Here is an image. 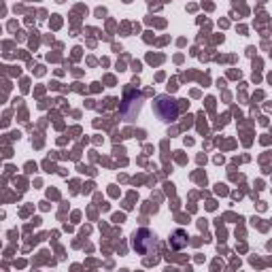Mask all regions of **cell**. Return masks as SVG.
I'll return each mask as SVG.
<instances>
[{
    "label": "cell",
    "mask_w": 272,
    "mask_h": 272,
    "mask_svg": "<svg viewBox=\"0 0 272 272\" xmlns=\"http://www.w3.org/2000/svg\"><path fill=\"white\" fill-rule=\"evenodd\" d=\"M185 245H187V234L183 232V230H176L174 238H172V247H174V249H181V247H185Z\"/></svg>",
    "instance_id": "3957f363"
},
{
    "label": "cell",
    "mask_w": 272,
    "mask_h": 272,
    "mask_svg": "<svg viewBox=\"0 0 272 272\" xmlns=\"http://www.w3.org/2000/svg\"><path fill=\"white\" fill-rule=\"evenodd\" d=\"M132 245L141 255H149L151 251L155 249V236L149 232V230H139V232L134 234Z\"/></svg>",
    "instance_id": "6da1fadb"
},
{
    "label": "cell",
    "mask_w": 272,
    "mask_h": 272,
    "mask_svg": "<svg viewBox=\"0 0 272 272\" xmlns=\"http://www.w3.org/2000/svg\"><path fill=\"white\" fill-rule=\"evenodd\" d=\"M155 113H158L160 119L172 121V119H176V102L168 96H160L155 100Z\"/></svg>",
    "instance_id": "7a4b0ae2"
}]
</instances>
